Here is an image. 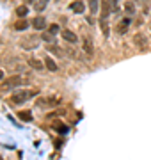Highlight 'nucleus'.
<instances>
[{"instance_id": "11", "label": "nucleus", "mask_w": 151, "mask_h": 160, "mask_svg": "<svg viewBox=\"0 0 151 160\" xmlns=\"http://www.w3.org/2000/svg\"><path fill=\"white\" fill-rule=\"evenodd\" d=\"M52 126H53V130H55V132H59L61 135H66V133L70 132V128H68V126L64 125V123H61L59 119H55V121H53V123H52Z\"/></svg>"}, {"instance_id": "13", "label": "nucleus", "mask_w": 151, "mask_h": 160, "mask_svg": "<svg viewBox=\"0 0 151 160\" xmlns=\"http://www.w3.org/2000/svg\"><path fill=\"white\" fill-rule=\"evenodd\" d=\"M59 102H55V100H52V98H43V100H37L36 102V105L37 107H55Z\"/></svg>"}, {"instance_id": "16", "label": "nucleus", "mask_w": 151, "mask_h": 160, "mask_svg": "<svg viewBox=\"0 0 151 160\" xmlns=\"http://www.w3.org/2000/svg\"><path fill=\"white\" fill-rule=\"evenodd\" d=\"M18 118H20V121H25V123H30V121L34 119L30 110H20L18 112Z\"/></svg>"}, {"instance_id": "1", "label": "nucleus", "mask_w": 151, "mask_h": 160, "mask_svg": "<svg viewBox=\"0 0 151 160\" xmlns=\"http://www.w3.org/2000/svg\"><path fill=\"white\" fill-rule=\"evenodd\" d=\"M36 94H37V91H34V89H23V91H20V92H14L9 98V105H22L27 100L34 98Z\"/></svg>"}, {"instance_id": "25", "label": "nucleus", "mask_w": 151, "mask_h": 160, "mask_svg": "<svg viewBox=\"0 0 151 160\" xmlns=\"http://www.w3.org/2000/svg\"><path fill=\"white\" fill-rule=\"evenodd\" d=\"M4 78V71H0V80Z\"/></svg>"}, {"instance_id": "2", "label": "nucleus", "mask_w": 151, "mask_h": 160, "mask_svg": "<svg viewBox=\"0 0 151 160\" xmlns=\"http://www.w3.org/2000/svg\"><path fill=\"white\" fill-rule=\"evenodd\" d=\"M30 78L29 77H25V75H12V77H9V78L2 84V87L4 89H9V87H22L25 86V84H29Z\"/></svg>"}, {"instance_id": "10", "label": "nucleus", "mask_w": 151, "mask_h": 160, "mask_svg": "<svg viewBox=\"0 0 151 160\" xmlns=\"http://www.w3.org/2000/svg\"><path fill=\"white\" fill-rule=\"evenodd\" d=\"M14 30L16 32H25V30L29 29V22H27V18H20V20H16L14 22Z\"/></svg>"}, {"instance_id": "7", "label": "nucleus", "mask_w": 151, "mask_h": 160, "mask_svg": "<svg viewBox=\"0 0 151 160\" xmlns=\"http://www.w3.org/2000/svg\"><path fill=\"white\" fill-rule=\"evenodd\" d=\"M61 34H62V39L66 41V43H71V45H75L76 41H78V38H76L75 32H71V30H68V29L61 30Z\"/></svg>"}, {"instance_id": "18", "label": "nucleus", "mask_w": 151, "mask_h": 160, "mask_svg": "<svg viewBox=\"0 0 151 160\" xmlns=\"http://www.w3.org/2000/svg\"><path fill=\"white\" fill-rule=\"evenodd\" d=\"M46 6H48V0H34V9L37 12L45 11V9H46Z\"/></svg>"}, {"instance_id": "3", "label": "nucleus", "mask_w": 151, "mask_h": 160, "mask_svg": "<svg viewBox=\"0 0 151 160\" xmlns=\"http://www.w3.org/2000/svg\"><path fill=\"white\" fill-rule=\"evenodd\" d=\"M39 39H41V36H36V34L25 36L23 39L20 41V48H23V50H34L39 45Z\"/></svg>"}, {"instance_id": "12", "label": "nucleus", "mask_w": 151, "mask_h": 160, "mask_svg": "<svg viewBox=\"0 0 151 160\" xmlns=\"http://www.w3.org/2000/svg\"><path fill=\"white\" fill-rule=\"evenodd\" d=\"M123 7H124V12H126L128 16H134L135 11H137V7H135V4L132 2V0H126V2L123 4Z\"/></svg>"}, {"instance_id": "17", "label": "nucleus", "mask_w": 151, "mask_h": 160, "mask_svg": "<svg viewBox=\"0 0 151 160\" xmlns=\"http://www.w3.org/2000/svg\"><path fill=\"white\" fill-rule=\"evenodd\" d=\"M45 66H46V69L48 71H57V62H55V61H53L52 57H45Z\"/></svg>"}, {"instance_id": "8", "label": "nucleus", "mask_w": 151, "mask_h": 160, "mask_svg": "<svg viewBox=\"0 0 151 160\" xmlns=\"http://www.w3.org/2000/svg\"><path fill=\"white\" fill-rule=\"evenodd\" d=\"M110 0H103L101 2V16H100V20H109V16H110Z\"/></svg>"}, {"instance_id": "19", "label": "nucleus", "mask_w": 151, "mask_h": 160, "mask_svg": "<svg viewBox=\"0 0 151 160\" xmlns=\"http://www.w3.org/2000/svg\"><path fill=\"white\" fill-rule=\"evenodd\" d=\"M27 14H29V7L25 6V4H23V6H18V7H16V16L25 18Z\"/></svg>"}, {"instance_id": "5", "label": "nucleus", "mask_w": 151, "mask_h": 160, "mask_svg": "<svg viewBox=\"0 0 151 160\" xmlns=\"http://www.w3.org/2000/svg\"><path fill=\"white\" fill-rule=\"evenodd\" d=\"M27 64H29L32 69H36V71H41V69L46 68L45 62H43L41 59H37V57H29V59H27Z\"/></svg>"}, {"instance_id": "24", "label": "nucleus", "mask_w": 151, "mask_h": 160, "mask_svg": "<svg viewBox=\"0 0 151 160\" xmlns=\"http://www.w3.org/2000/svg\"><path fill=\"white\" fill-rule=\"evenodd\" d=\"M48 52H53L55 55H61V50H59L55 45H53V46H52V45H48Z\"/></svg>"}, {"instance_id": "20", "label": "nucleus", "mask_w": 151, "mask_h": 160, "mask_svg": "<svg viewBox=\"0 0 151 160\" xmlns=\"http://www.w3.org/2000/svg\"><path fill=\"white\" fill-rule=\"evenodd\" d=\"M89 9H91L93 14H96L100 9V0H89Z\"/></svg>"}, {"instance_id": "22", "label": "nucleus", "mask_w": 151, "mask_h": 160, "mask_svg": "<svg viewBox=\"0 0 151 160\" xmlns=\"http://www.w3.org/2000/svg\"><path fill=\"white\" fill-rule=\"evenodd\" d=\"M46 30H48V32H50V34L57 36L59 32H61V27H59L57 23H52V25H48V27H46Z\"/></svg>"}, {"instance_id": "6", "label": "nucleus", "mask_w": 151, "mask_h": 160, "mask_svg": "<svg viewBox=\"0 0 151 160\" xmlns=\"http://www.w3.org/2000/svg\"><path fill=\"white\" fill-rule=\"evenodd\" d=\"M82 50L87 53V57H93L94 55V46H93V41L89 38H84L82 39Z\"/></svg>"}, {"instance_id": "23", "label": "nucleus", "mask_w": 151, "mask_h": 160, "mask_svg": "<svg viewBox=\"0 0 151 160\" xmlns=\"http://www.w3.org/2000/svg\"><path fill=\"white\" fill-rule=\"evenodd\" d=\"M110 9H112V12L119 11V0H110Z\"/></svg>"}, {"instance_id": "21", "label": "nucleus", "mask_w": 151, "mask_h": 160, "mask_svg": "<svg viewBox=\"0 0 151 160\" xmlns=\"http://www.w3.org/2000/svg\"><path fill=\"white\" fill-rule=\"evenodd\" d=\"M53 38H55V36L50 34L48 30H43V32H41V39H43V41H46V43H53Z\"/></svg>"}, {"instance_id": "4", "label": "nucleus", "mask_w": 151, "mask_h": 160, "mask_svg": "<svg viewBox=\"0 0 151 160\" xmlns=\"http://www.w3.org/2000/svg\"><path fill=\"white\" fill-rule=\"evenodd\" d=\"M134 45L137 46V48H140V50H144L146 46H148V38H146L142 32H137V34L134 36Z\"/></svg>"}, {"instance_id": "9", "label": "nucleus", "mask_w": 151, "mask_h": 160, "mask_svg": "<svg viewBox=\"0 0 151 160\" xmlns=\"http://www.w3.org/2000/svg\"><path fill=\"white\" fill-rule=\"evenodd\" d=\"M32 27H34L36 30H45L46 29V18L45 16H36L34 20H32Z\"/></svg>"}, {"instance_id": "14", "label": "nucleus", "mask_w": 151, "mask_h": 160, "mask_svg": "<svg viewBox=\"0 0 151 160\" xmlns=\"http://www.w3.org/2000/svg\"><path fill=\"white\" fill-rule=\"evenodd\" d=\"M128 25H130V18H123L121 22H119V25H117V34H126L128 30Z\"/></svg>"}, {"instance_id": "15", "label": "nucleus", "mask_w": 151, "mask_h": 160, "mask_svg": "<svg viewBox=\"0 0 151 160\" xmlns=\"http://www.w3.org/2000/svg\"><path fill=\"white\" fill-rule=\"evenodd\" d=\"M70 9H71V11H75V12H78V14H82L84 9H85V6H84V2H82V0H75V2L70 6Z\"/></svg>"}]
</instances>
